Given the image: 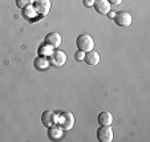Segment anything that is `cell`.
I'll list each match as a JSON object with an SVG mask.
<instances>
[{
  "label": "cell",
  "mask_w": 150,
  "mask_h": 142,
  "mask_svg": "<svg viewBox=\"0 0 150 142\" xmlns=\"http://www.w3.org/2000/svg\"><path fill=\"white\" fill-rule=\"evenodd\" d=\"M33 9L37 15L45 16L51 9V0H33Z\"/></svg>",
  "instance_id": "277c9868"
},
{
  "label": "cell",
  "mask_w": 150,
  "mask_h": 142,
  "mask_svg": "<svg viewBox=\"0 0 150 142\" xmlns=\"http://www.w3.org/2000/svg\"><path fill=\"white\" fill-rule=\"evenodd\" d=\"M49 66V61L45 59V57H42V56H40V57H37L36 59V68L37 69H45V68H48Z\"/></svg>",
  "instance_id": "4fadbf2b"
},
{
  "label": "cell",
  "mask_w": 150,
  "mask_h": 142,
  "mask_svg": "<svg viewBox=\"0 0 150 142\" xmlns=\"http://www.w3.org/2000/svg\"><path fill=\"white\" fill-rule=\"evenodd\" d=\"M97 139L100 142H112L113 141V129L110 125L101 126L97 129Z\"/></svg>",
  "instance_id": "5b68a950"
},
{
  "label": "cell",
  "mask_w": 150,
  "mask_h": 142,
  "mask_svg": "<svg viewBox=\"0 0 150 142\" xmlns=\"http://www.w3.org/2000/svg\"><path fill=\"white\" fill-rule=\"evenodd\" d=\"M57 122H59V126L62 129V130H71L74 125V117L71 112H62L60 116H57Z\"/></svg>",
  "instance_id": "7a4b0ae2"
},
{
  "label": "cell",
  "mask_w": 150,
  "mask_h": 142,
  "mask_svg": "<svg viewBox=\"0 0 150 142\" xmlns=\"http://www.w3.org/2000/svg\"><path fill=\"white\" fill-rule=\"evenodd\" d=\"M86 65H91V66H94L100 63V54L97 53L96 51H89V52H85V56H84V60H82Z\"/></svg>",
  "instance_id": "30bf717a"
},
{
  "label": "cell",
  "mask_w": 150,
  "mask_h": 142,
  "mask_svg": "<svg viewBox=\"0 0 150 142\" xmlns=\"http://www.w3.org/2000/svg\"><path fill=\"white\" fill-rule=\"evenodd\" d=\"M56 122H57V114L54 113L53 110L42 112V114H41V124L42 125L49 128V126L56 125Z\"/></svg>",
  "instance_id": "ba28073f"
},
{
  "label": "cell",
  "mask_w": 150,
  "mask_h": 142,
  "mask_svg": "<svg viewBox=\"0 0 150 142\" xmlns=\"http://www.w3.org/2000/svg\"><path fill=\"white\" fill-rule=\"evenodd\" d=\"M97 122L100 124V126L112 125V122H113V116H112L110 112L104 110L98 114V117H97Z\"/></svg>",
  "instance_id": "8fae6325"
},
{
  "label": "cell",
  "mask_w": 150,
  "mask_h": 142,
  "mask_svg": "<svg viewBox=\"0 0 150 142\" xmlns=\"http://www.w3.org/2000/svg\"><path fill=\"white\" fill-rule=\"evenodd\" d=\"M32 4V0H16V6L20 9H25Z\"/></svg>",
  "instance_id": "5bb4252c"
},
{
  "label": "cell",
  "mask_w": 150,
  "mask_h": 142,
  "mask_svg": "<svg viewBox=\"0 0 150 142\" xmlns=\"http://www.w3.org/2000/svg\"><path fill=\"white\" fill-rule=\"evenodd\" d=\"M114 23L120 27H129L132 24V15L126 11H120L114 13Z\"/></svg>",
  "instance_id": "8992f818"
},
{
  "label": "cell",
  "mask_w": 150,
  "mask_h": 142,
  "mask_svg": "<svg viewBox=\"0 0 150 142\" xmlns=\"http://www.w3.org/2000/svg\"><path fill=\"white\" fill-rule=\"evenodd\" d=\"M76 47L79 51H82V52L93 51V48H94L93 37L88 33L80 35V36H77V39H76Z\"/></svg>",
  "instance_id": "6da1fadb"
},
{
  "label": "cell",
  "mask_w": 150,
  "mask_h": 142,
  "mask_svg": "<svg viewBox=\"0 0 150 142\" xmlns=\"http://www.w3.org/2000/svg\"><path fill=\"white\" fill-rule=\"evenodd\" d=\"M82 4H84V7L89 8V7H93L94 0H82Z\"/></svg>",
  "instance_id": "2e32d148"
},
{
  "label": "cell",
  "mask_w": 150,
  "mask_h": 142,
  "mask_svg": "<svg viewBox=\"0 0 150 142\" xmlns=\"http://www.w3.org/2000/svg\"><path fill=\"white\" fill-rule=\"evenodd\" d=\"M61 41H62V39L59 32H51V33H48L45 36V39H44V43L53 49L59 48V47L61 45Z\"/></svg>",
  "instance_id": "52a82bcc"
},
{
  "label": "cell",
  "mask_w": 150,
  "mask_h": 142,
  "mask_svg": "<svg viewBox=\"0 0 150 142\" xmlns=\"http://www.w3.org/2000/svg\"><path fill=\"white\" fill-rule=\"evenodd\" d=\"M109 16H110V17H114V12H109Z\"/></svg>",
  "instance_id": "ac0fdd59"
},
{
  "label": "cell",
  "mask_w": 150,
  "mask_h": 142,
  "mask_svg": "<svg viewBox=\"0 0 150 142\" xmlns=\"http://www.w3.org/2000/svg\"><path fill=\"white\" fill-rule=\"evenodd\" d=\"M84 56H85V52H82V51H77L76 53H74V59H76L77 61H82Z\"/></svg>",
  "instance_id": "9a60e30c"
},
{
  "label": "cell",
  "mask_w": 150,
  "mask_h": 142,
  "mask_svg": "<svg viewBox=\"0 0 150 142\" xmlns=\"http://www.w3.org/2000/svg\"><path fill=\"white\" fill-rule=\"evenodd\" d=\"M109 3H110V6L113 4V6H118V4L122 3V0H108Z\"/></svg>",
  "instance_id": "e0dca14e"
},
{
  "label": "cell",
  "mask_w": 150,
  "mask_h": 142,
  "mask_svg": "<svg viewBox=\"0 0 150 142\" xmlns=\"http://www.w3.org/2000/svg\"><path fill=\"white\" fill-rule=\"evenodd\" d=\"M93 7L101 15H108L110 12V3L108 0H94Z\"/></svg>",
  "instance_id": "9c48e42d"
},
{
  "label": "cell",
  "mask_w": 150,
  "mask_h": 142,
  "mask_svg": "<svg viewBox=\"0 0 150 142\" xmlns=\"http://www.w3.org/2000/svg\"><path fill=\"white\" fill-rule=\"evenodd\" d=\"M62 136V129L60 128V126H49V130H48V137L51 139H59L61 138Z\"/></svg>",
  "instance_id": "7c38bea8"
},
{
  "label": "cell",
  "mask_w": 150,
  "mask_h": 142,
  "mask_svg": "<svg viewBox=\"0 0 150 142\" xmlns=\"http://www.w3.org/2000/svg\"><path fill=\"white\" fill-rule=\"evenodd\" d=\"M49 65H53V66H62L65 64L67 61V53L64 51H60V49H54L52 51V53L49 54Z\"/></svg>",
  "instance_id": "3957f363"
}]
</instances>
